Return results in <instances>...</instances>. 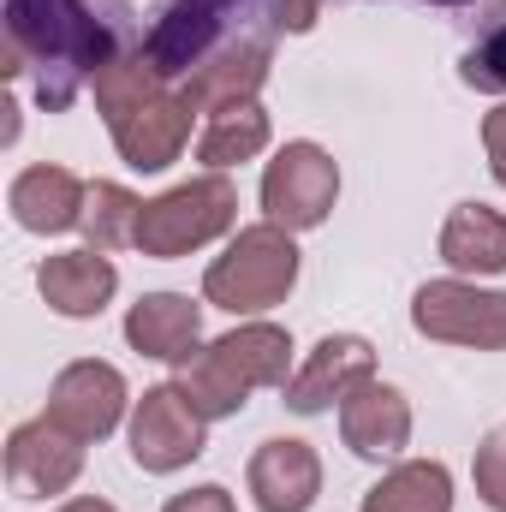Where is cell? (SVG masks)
Instances as JSON below:
<instances>
[{
	"label": "cell",
	"mask_w": 506,
	"mask_h": 512,
	"mask_svg": "<svg viewBox=\"0 0 506 512\" xmlns=\"http://www.w3.org/2000/svg\"><path fill=\"white\" fill-rule=\"evenodd\" d=\"M411 328L441 346H471V352H506V292H489L465 274L429 280L411 298Z\"/></svg>",
	"instance_id": "6"
},
{
	"label": "cell",
	"mask_w": 506,
	"mask_h": 512,
	"mask_svg": "<svg viewBox=\"0 0 506 512\" xmlns=\"http://www.w3.org/2000/svg\"><path fill=\"white\" fill-rule=\"evenodd\" d=\"M268 114L245 102V108H221V114H209V126L197 137V161L209 167V173H227V167H239V161H256L262 149H268Z\"/></svg>",
	"instance_id": "21"
},
{
	"label": "cell",
	"mask_w": 506,
	"mask_h": 512,
	"mask_svg": "<svg viewBox=\"0 0 506 512\" xmlns=\"http://www.w3.org/2000/svg\"><path fill=\"white\" fill-rule=\"evenodd\" d=\"M36 292H42L48 310L72 316V322H90L120 292V268L108 262V251H90V245L84 251H54L36 268Z\"/></svg>",
	"instance_id": "15"
},
{
	"label": "cell",
	"mask_w": 506,
	"mask_h": 512,
	"mask_svg": "<svg viewBox=\"0 0 506 512\" xmlns=\"http://www.w3.org/2000/svg\"><path fill=\"white\" fill-rule=\"evenodd\" d=\"M54 512H114V501H102V495H72L66 507H54Z\"/></svg>",
	"instance_id": "28"
},
{
	"label": "cell",
	"mask_w": 506,
	"mask_h": 512,
	"mask_svg": "<svg viewBox=\"0 0 506 512\" xmlns=\"http://www.w3.org/2000/svg\"><path fill=\"white\" fill-rule=\"evenodd\" d=\"M233 227H239V185L227 173H197V179L161 191L155 203H143L137 251L155 256V262H173V256H191L203 245H215Z\"/></svg>",
	"instance_id": "5"
},
{
	"label": "cell",
	"mask_w": 506,
	"mask_h": 512,
	"mask_svg": "<svg viewBox=\"0 0 506 512\" xmlns=\"http://www.w3.org/2000/svg\"><path fill=\"white\" fill-rule=\"evenodd\" d=\"M376 376V346L364 334H328L304 352V364L292 370V382L280 387L286 393V411L298 417H316V411H334L358 382Z\"/></svg>",
	"instance_id": "11"
},
{
	"label": "cell",
	"mask_w": 506,
	"mask_h": 512,
	"mask_svg": "<svg viewBox=\"0 0 506 512\" xmlns=\"http://www.w3.org/2000/svg\"><path fill=\"white\" fill-rule=\"evenodd\" d=\"M108 60H120V42L90 0H6L0 72L6 78L36 72V102L48 114H66L84 78H96Z\"/></svg>",
	"instance_id": "1"
},
{
	"label": "cell",
	"mask_w": 506,
	"mask_h": 512,
	"mask_svg": "<svg viewBox=\"0 0 506 512\" xmlns=\"http://www.w3.org/2000/svg\"><path fill=\"white\" fill-rule=\"evenodd\" d=\"M126 376L114 370V364H102V358H78V364H66L54 387H48V411L42 417H54L66 435H78L84 447L90 441H108L114 429H120V417H126Z\"/></svg>",
	"instance_id": "9"
},
{
	"label": "cell",
	"mask_w": 506,
	"mask_h": 512,
	"mask_svg": "<svg viewBox=\"0 0 506 512\" xmlns=\"http://www.w3.org/2000/svg\"><path fill=\"white\" fill-rule=\"evenodd\" d=\"M471 477H477V501L489 512H506V423H495V429L477 441Z\"/></svg>",
	"instance_id": "23"
},
{
	"label": "cell",
	"mask_w": 506,
	"mask_h": 512,
	"mask_svg": "<svg viewBox=\"0 0 506 512\" xmlns=\"http://www.w3.org/2000/svg\"><path fill=\"white\" fill-rule=\"evenodd\" d=\"M137 221H143V197L126 191L120 179H96L78 227H84L90 251H126V245H137Z\"/></svg>",
	"instance_id": "22"
},
{
	"label": "cell",
	"mask_w": 506,
	"mask_h": 512,
	"mask_svg": "<svg viewBox=\"0 0 506 512\" xmlns=\"http://www.w3.org/2000/svg\"><path fill=\"white\" fill-rule=\"evenodd\" d=\"M292 286H298V245L274 221L239 227V239L203 274V298L215 310H227V316H262V310L286 304Z\"/></svg>",
	"instance_id": "4"
},
{
	"label": "cell",
	"mask_w": 506,
	"mask_h": 512,
	"mask_svg": "<svg viewBox=\"0 0 506 512\" xmlns=\"http://www.w3.org/2000/svg\"><path fill=\"white\" fill-rule=\"evenodd\" d=\"M126 441H131L137 471L173 477V471H185L191 459H203V447H209V417L185 399L179 382L143 387V399H137V411H131Z\"/></svg>",
	"instance_id": "8"
},
{
	"label": "cell",
	"mask_w": 506,
	"mask_h": 512,
	"mask_svg": "<svg viewBox=\"0 0 506 512\" xmlns=\"http://www.w3.org/2000/svg\"><path fill=\"white\" fill-rule=\"evenodd\" d=\"M459 78L483 96H506V24H495L465 60H459Z\"/></svg>",
	"instance_id": "24"
},
{
	"label": "cell",
	"mask_w": 506,
	"mask_h": 512,
	"mask_svg": "<svg viewBox=\"0 0 506 512\" xmlns=\"http://www.w3.org/2000/svg\"><path fill=\"white\" fill-rule=\"evenodd\" d=\"M316 18H322V0H274V24L292 30V36H304Z\"/></svg>",
	"instance_id": "27"
},
{
	"label": "cell",
	"mask_w": 506,
	"mask_h": 512,
	"mask_svg": "<svg viewBox=\"0 0 506 512\" xmlns=\"http://www.w3.org/2000/svg\"><path fill=\"white\" fill-rule=\"evenodd\" d=\"M96 114L114 137V149L126 155V167L137 173H161L185 155L191 143V102L167 90L161 72L143 66V54H120L108 60L96 78Z\"/></svg>",
	"instance_id": "2"
},
{
	"label": "cell",
	"mask_w": 506,
	"mask_h": 512,
	"mask_svg": "<svg viewBox=\"0 0 506 512\" xmlns=\"http://www.w3.org/2000/svg\"><path fill=\"white\" fill-rule=\"evenodd\" d=\"M483 149H489V173H495V185L506 191V102L483 120Z\"/></svg>",
	"instance_id": "26"
},
{
	"label": "cell",
	"mask_w": 506,
	"mask_h": 512,
	"mask_svg": "<svg viewBox=\"0 0 506 512\" xmlns=\"http://www.w3.org/2000/svg\"><path fill=\"white\" fill-rule=\"evenodd\" d=\"M173 370H179L185 399L209 423H221V417H239L245 411V399H251L256 387L292 382V334L274 328V322H239L233 334L209 340L203 352H191Z\"/></svg>",
	"instance_id": "3"
},
{
	"label": "cell",
	"mask_w": 506,
	"mask_h": 512,
	"mask_svg": "<svg viewBox=\"0 0 506 512\" xmlns=\"http://www.w3.org/2000/svg\"><path fill=\"white\" fill-rule=\"evenodd\" d=\"M126 340H131V352H143V358L185 364L203 346V310L185 292H143L126 310Z\"/></svg>",
	"instance_id": "17"
},
{
	"label": "cell",
	"mask_w": 506,
	"mask_h": 512,
	"mask_svg": "<svg viewBox=\"0 0 506 512\" xmlns=\"http://www.w3.org/2000/svg\"><path fill=\"white\" fill-rule=\"evenodd\" d=\"M340 441L370 459V465H393L411 447V399L393 382H358L340 399Z\"/></svg>",
	"instance_id": "13"
},
{
	"label": "cell",
	"mask_w": 506,
	"mask_h": 512,
	"mask_svg": "<svg viewBox=\"0 0 506 512\" xmlns=\"http://www.w3.org/2000/svg\"><path fill=\"white\" fill-rule=\"evenodd\" d=\"M364 512H453V471L441 459H399L364 495Z\"/></svg>",
	"instance_id": "20"
},
{
	"label": "cell",
	"mask_w": 506,
	"mask_h": 512,
	"mask_svg": "<svg viewBox=\"0 0 506 512\" xmlns=\"http://www.w3.org/2000/svg\"><path fill=\"white\" fill-rule=\"evenodd\" d=\"M84 471V441L66 435L54 417H30L6 435V483L18 501H48L66 495Z\"/></svg>",
	"instance_id": "10"
},
{
	"label": "cell",
	"mask_w": 506,
	"mask_h": 512,
	"mask_svg": "<svg viewBox=\"0 0 506 512\" xmlns=\"http://www.w3.org/2000/svg\"><path fill=\"white\" fill-rule=\"evenodd\" d=\"M334 203H340V161L322 143L298 137L262 167V215L274 227L310 233V227H322L334 215Z\"/></svg>",
	"instance_id": "7"
},
{
	"label": "cell",
	"mask_w": 506,
	"mask_h": 512,
	"mask_svg": "<svg viewBox=\"0 0 506 512\" xmlns=\"http://www.w3.org/2000/svg\"><path fill=\"white\" fill-rule=\"evenodd\" d=\"M441 262L453 274H506V215L489 203H459L441 221Z\"/></svg>",
	"instance_id": "19"
},
{
	"label": "cell",
	"mask_w": 506,
	"mask_h": 512,
	"mask_svg": "<svg viewBox=\"0 0 506 512\" xmlns=\"http://www.w3.org/2000/svg\"><path fill=\"white\" fill-rule=\"evenodd\" d=\"M245 483H251L256 512H310L316 495H322V459H316L310 441L274 435V441H262L251 453Z\"/></svg>",
	"instance_id": "14"
},
{
	"label": "cell",
	"mask_w": 506,
	"mask_h": 512,
	"mask_svg": "<svg viewBox=\"0 0 506 512\" xmlns=\"http://www.w3.org/2000/svg\"><path fill=\"white\" fill-rule=\"evenodd\" d=\"M161 512H239L233 507V495L221 489V483H197V489H185V495H173Z\"/></svg>",
	"instance_id": "25"
},
{
	"label": "cell",
	"mask_w": 506,
	"mask_h": 512,
	"mask_svg": "<svg viewBox=\"0 0 506 512\" xmlns=\"http://www.w3.org/2000/svg\"><path fill=\"white\" fill-rule=\"evenodd\" d=\"M84 197L90 185L72 173V167H24L6 191V209L24 233H72L84 221Z\"/></svg>",
	"instance_id": "18"
},
{
	"label": "cell",
	"mask_w": 506,
	"mask_h": 512,
	"mask_svg": "<svg viewBox=\"0 0 506 512\" xmlns=\"http://www.w3.org/2000/svg\"><path fill=\"white\" fill-rule=\"evenodd\" d=\"M435 6H459V0H435Z\"/></svg>",
	"instance_id": "29"
},
{
	"label": "cell",
	"mask_w": 506,
	"mask_h": 512,
	"mask_svg": "<svg viewBox=\"0 0 506 512\" xmlns=\"http://www.w3.org/2000/svg\"><path fill=\"white\" fill-rule=\"evenodd\" d=\"M262 78H268V42H221L203 66H191L185 72V102H191V114H221V108H245L256 102V90H262Z\"/></svg>",
	"instance_id": "16"
},
{
	"label": "cell",
	"mask_w": 506,
	"mask_h": 512,
	"mask_svg": "<svg viewBox=\"0 0 506 512\" xmlns=\"http://www.w3.org/2000/svg\"><path fill=\"white\" fill-rule=\"evenodd\" d=\"M233 6H245V0H173L149 24V36L137 42L143 66L161 72V78H185L191 66H203L221 48V24H227Z\"/></svg>",
	"instance_id": "12"
}]
</instances>
